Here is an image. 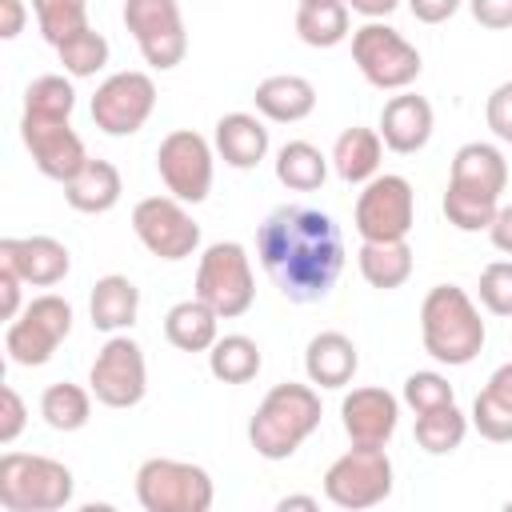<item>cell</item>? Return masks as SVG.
<instances>
[{"mask_svg":"<svg viewBox=\"0 0 512 512\" xmlns=\"http://www.w3.org/2000/svg\"><path fill=\"white\" fill-rule=\"evenodd\" d=\"M20 292H24L20 272H16L12 264L0 260V316H4V320H16V316H20V308H24Z\"/></svg>","mask_w":512,"mask_h":512,"instance_id":"obj_43","label":"cell"},{"mask_svg":"<svg viewBox=\"0 0 512 512\" xmlns=\"http://www.w3.org/2000/svg\"><path fill=\"white\" fill-rule=\"evenodd\" d=\"M124 28L132 32L140 56L156 72H172L188 56V28L180 0H124Z\"/></svg>","mask_w":512,"mask_h":512,"instance_id":"obj_12","label":"cell"},{"mask_svg":"<svg viewBox=\"0 0 512 512\" xmlns=\"http://www.w3.org/2000/svg\"><path fill=\"white\" fill-rule=\"evenodd\" d=\"M504 508H508V512H512V500H508V504H504Z\"/></svg>","mask_w":512,"mask_h":512,"instance_id":"obj_49","label":"cell"},{"mask_svg":"<svg viewBox=\"0 0 512 512\" xmlns=\"http://www.w3.org/2000/svg\"><path fill=\"white\" fill-rule=\"evenodd\" d=\"M68 332H72V304L56 292H40L20 308L16 320H8L4 352L20 368H40L56 356V348L68 340Z\"/></svg>","mask_w":512,"mask_h":512,"instance_id":"obj_10","label":"cell"},{"mask_svg":"<svg viewBox=\"0 0 512 512\" xmlns=\"http://www.w3.org/2000/svg\"><path fill=\"white\" fill-rule=\"evenodd\" d=\"M132 232L136 240L168 264H180L188 256H196L200 248V224L192 220V212L184 208V200L168 196H144L132 208Z\"/></svg>","mask_w":512,"mask_h":512,"instance_id":"obj_15","label":"cell"},{"mask_svg":"<svg viewBox=\"0 0 512 512\" xmlns=\"http://www.w3.org/2000/svg\"><path fill=\"white\" fill-rule=\"evenodd\" d=\"M320 416H324V408H320V392L312 380L308 384L280 380L256 404V412L248 420V444L264 460H288L320 428Z\"/></svg>","mask_w":512,"mask_h":512,"instance_id":"obj_4","label":"cell"},{"mask_svg":"<svg viewBox=\"0 0 512 512\" xmlns=\"http://www.w3.org/2000/svg\"><path fill=\"white\" fill-rule=\"evenodd\" d=\"M404 4L420 24H444V20H452L460 12L464 0H404Z\"/></svg>","mask_w":512,"mask_h":512,"instance_id":"obj_44","label":"cell"},{"mask_svg":"<svg viewBox=\"0 0 512 512\" xmlns=\"http://www.w3.org/2000/svg\"><path fill=\"white\" fill-rule=\"evenodd\" d=\"M484 320L460 284H436L420 300V344L436 364L464 368L484 352Z\"/></svg>","mask_w":512,"mask_h":512,"instance_id":"obj_3","label":"cell"},{"mask_svg":"<svg viewBox=\"0 0 512 512\" xmlns=\"http://www.w3.org/2000/svg\"><path fill=\"white\" fill-rule=\"evenodd\" d=\"M400 400L420 416V412H432V408H440V404H456V388L448 384V376H444V372L420 368V372H408Z\"/></svg>","mask_w":512,"mask_h":512,"instance_id":"obj_38","label":"cell"},{"mask_svg":"<svg viewBox=\"0 0 512 512\" xmlns=\"http://www.w3.org/2000/svg\"><path fill=\"white\" fill-rule=\"evenodd\" d=\"M156 172L164 180V188L184 200V204H200L212 192V176H216V148L192 132V128H176L160 140L156 148Z\"/></svg>","mask_w":512,"mask_h":512,"instance_id":"obj_16","label":"cell"},{"mask_svg":"<svg viewBox=\"0 0 512 512\" xmlns=\"http://www.w3.org/2000/svg\"><path fill=\"white\" fill-rule=\"evenodd\" d=\"M356 368H360V348L352 336H344L336 328L316 332L304 348V372L316 388H348Z\"/></svg>","mask_w":512,"mask_h":512,"instance_id":"obj_22","label":"cell"},{"mask_svg":"<svg viewBox=\"0 0 512 512\" xmlns=\"http://www.w3.org/2000/svg\"><path fill=\"white\" fill-rule=\"evenodd\" d=\"M252 104L272 124H300L316 112V84L308 76H296V72L264 76L252 92Z\"/></svg>","mask_w":512,"mask_h":512,"instance_id":"obj_23","label":"cell"},{"mask_svg":"<svg viewBox=\"0 0 512 512\" xmlns=\"http://www.w3.org/2000/svg\"><path fill=\"white\" fill-rule=\"evenodd\" d=\"M300 4H316V0H300Z\"/></svg>","mask_w":512,"mask_h":512,"instance_id":"obj_50","label":"cell"},{"mask_svg":"<svg viewBox=\"0 0 512 512\" xmlns=\"http://www.w3.org/2000/svg\"><path fill=\"white\" fill-rule=\"evenodd\" d=\"M156 112V80L140 68L112 72L92 92V124L104 136H136Z\"/></svg>","mask_w":512,"mask_h":512,"instance_id":"obj_13","label":"cell"},{"mask_svg":"<svg viewBox=\"0 0 512 512\" xmlns=\"http://www.w3.org/2000/svg\"><path fill=\"white\" fill-rule=\"evenodd\" d=\"M328 168H332V160L312 140H288L276 152V180L284 188H292V192H316V188H324Z\"/></svg>","mask_w":512,"mask_h":512,"instance_id":"obj_31","label":"cell"},{"mask_svg":"<svg viewBox=\"0 0 512 512\" xmlns=\"http://www.w3.org/2000/svg\"><path fill=\"white\" fill-rule=\"evenodd\" d=\"M472 428L492 440V444H512V360L500 364L488 384L476 392L472 400V412H468Z\"/></svg>","mask_w":512,"mask_h":512,"instance_id":"obj_26","label":"cell"},{"mask_svg":"<svg viewBox=\"0 0 512 512\" xmlns=\"http://www.w3.org/2000/svg\"><path fill=\"white\" fill-rule=\"evenodd\" d=\"M24 424H28V404H24V396H20L12 384H4V388H0V444L8 448V444L24 432Z\"/></svg>","mask_w":512,"mask_h":512,"instance_id":"obj_41","label":"cell"},{"mask_svg":"<svg viewBox=\"0 0 512 512\" xmlns=\"http://www.w3.org/2000/svg\"><path fill=\"white\" fill-rule=\"evenodd\" d=\"M468 428H472V420H468L456 404H440V408L416 416L412 436H416V444H420L428 456H448V452H456V448L464 444Z\"/></svg>","mask_w":512,"mask_h":512,"instance_id":"obj_34","label":"cell"},{"mask_svg":"<svg viewBox=\"0 0 512 512\" xmlns=\"http://www.w3.org/2000/svg\"><path fill=\"white\" fill-rule=\"evenodd\" d=\"M276 508H280V512H288V508L316 512V508H320V500H316V496H280V500H276Z\"/></svg>","mask_w":512,"mask_h":512,"instance_id":"obj_48","label":"cell"},{"mask_svg":"<svg viewBox=\"0 0 512 512\" xmlns=\"http://www.w3.org/2000/svg\"><path fill=\"white\" fill-rule=\"evenodd\" d=\"M76 476L64 460L40 452L0 456V508L4 512H60L72 504Z\"/></svg>","mask_w":512,"mask_h":512,"instance_id":"obj_5","label":"cell"},{"mask_svg":"<svg viewBox=\"0 0 512 512\" xmlns=\"http://www.w3.org/2000/svg\"><path fill=\"white\" fill-rule=\"evenodd\" d=\"M508 188V160L500 144L488 140H468L456 148L452 168H448V188H444V220L456 232H488L500 196Z\"/></svg>","mask_w":512,"mask_h":512,"instance_id":"obj_2","label":"cell"},{"mask_svg":"<svg viewBox=\"0 0 512 512\" xmlns=\"http://www.w3.org/2000/svg\"><path fill=\"white\" fill-rule=\"evenodd\" d=\"M72 108H76L72 76L44 72L24 88V112H32V116H72Z\"/></svg>","mask_w":512,"mask_h":512,"instance_id":"obj_36","label":"cell"},{"mask_svg":"<svg viewBox=\"0 0 512 512\" xmlns=\"http://www.w3.org/2000/svg\"><path fill=\"white\" fill-rule=\"evenodd\" d=\"M488 240H492L496 252L512 256V204H500V208H496V216H492V224H488Z\"/></svg>","mask_w":512,"mask_h":512,"instance_id":"obj_45","label":"cell"},{"mask_svg":"<svg viewBox=\"0 0 512 512\" xmlns=\"http://www.w3.org/2000/svg\"><path fill=\"white\" fill-rule=\"evenodd\" d=\"M256 256L288 304H316L344 272V232L320 208L280 204L256 228Z\"/></svg>","mask_w":512,"mask_h":512,"instance_id":"obj_1","label":"cell"},{"mask_svg":"<svg viewBox=\"0 0 512 512\" xmlns=\"http://www.w3.org/2000/svg\"><path fill=\"white\" fill-rule=\"evenodd\" d=\"M464 4H468L472 20H476L480 28H488V32L512 28V0H464Z\"/></svg>","mask_w":512,"mask_h":512,"instance_id":"obj_42","label":"cell"},{"mask_svg":"<svg viewBox=\"0 0 512 512\" xmlns=\"http://www.w3.org/2000/svg\"><path fill=\"white\" fill-rule=\"evenodd\" d=\"M40 36L56 48L64 36L88 28V0H32Z\"/></svg>","mask_w":512,"mask_h":512,"instance_id":"obj_37","label":"cell"},{"mask_svg":"<svg viewBox=\"0 0 512 512\" xmlns=\"http://www.w3.org/2000/svg\"><path fill=\"white\" fill-rule=\"evenodd\" d=\"M352 64L380 92H404V88H412L416 76H420V68H424L420 48L408 44L384 20H364L360 28H352Z\"/></svg>","mask_w":512,"mask_h":512,"instance_id":"obj_9","label":"cell"},{"mask_svg":"<svg viewBox=\"0 0 512 512\" xmlns=\"http://www.w3.org/2000/svg\"><path fill=\"white\" fill-rule=\"evenodd\" d=\"M480 304L492 316H512V260H492L480 272Z\"/></svg>","mask_w":512,"mask_h":512,"instance_id":"obj_39","label":"cell"},{"mask_svg":"<svg viewBox=\"0 0 512 512\" xmlns=\"http://www.w3.org/2000/svg\"><path fill=\"white\" fill-rule=\"evenodd\" d=\"M0 260L12 264L32 288H56L72 272V252L56 236H4Z\"/></svg>","mask_w":512,"mask_h":512,"instance_id":"obj_19","label":"cell"},{"mask_svg":"<svg viewBox=\"0 0 512 512\" xmlns=\"http://www.w3.org/2000/svg\"><path fill=\"white\" fill-rule=\"evenodd\" d=\"M296 36L308 48H336L352 36V8L344 0H316L296 8Z\"/></svg>","mask_w":512,"mask_h":512,"instance_id":"obj_30","label":"cell"},{"mask_svg":"<svg viewBox=\"0 0 512 512\" xmlns=\"http://www.w3.org/2000/svg\"><path fill=\"white\" fill-rule=\"evenodd\" d=\"M208 308H216L220 320H236L252 308L256 300V276H252V256L240 240H216L200 252L196 264V284H192Z\"/></svg>","mask_w":512,"mask_h":512,"instance_id":"obj_7","label":"cell"},{"mask_svg":"<svg viewBox=\"0 0 512 512\" xmlns=\"http://www.w3.org/2000/svg\"><path fill=\"white\" fill-rule=\"evenodd\" d=\"M340 424H344V436L352 444H380L384 448L396 436L400 400L388 388H376V384L352 388L340 400Z\"/></svg>","mask_w":512,"mask_h":512,"instance_id":"obj_18","label":"cell"},{"mask_svg":"<svg viewBox=\"0 0 512 512\" xmlns=\"http://www.w3.org/2000/svg\"><path fill=\"white\" fill-rule=\"evenodd\" d=\"M260 364H264L260 344L244 332H228L208 348V372L220 384H248L260 376Z\"/></svg>","mask_w":512,"mask_h":512,"instance_id":"obj_32","label":"cell"},{"mask_svg":"<svg viewBox=\"0 0 512 512\" xmlns=\"http://www.w3.org/2000/svg\"><path fill=\"white\" fill-rule=\"evenodd\" d=\"M164 340L176 352H208L220 340V316H216V308H208L200 296L176 300L164 312Z\"/></svg>","mask_w":512,"mask_h":512,"instance_id":"obj_27","label":"cell"},{"mask_svg":"<svg viewBox=\"0 0 512 512\" xmlns=\"http://www.w3.org/2000/svg\"><path fill=\"white\" fill-rule=\"evenodd\" d=\"M352 224L360 240H408L416 224V192L412 180L400 172H376L368 184H360Z\"/></svg>","mask_w":512,"mask_h":512,"instance_id":"obj_11","label":"cell"},{"mask_svg":"<svg viewBox=\"0 0 512 512\" xmlns=\"http://www.w3.org/2000/svg\"><path fill=\"white\" fill-rule=\"evenodd\" d=\"M56 56H60V64H64V76H72V80H88V76L104 72L112 48H108L104 32H96V28L88 24V28L72 32V36H64V40L56 44Z\"/></svg>","mask_w":512,"mask_h":512,"instance_id":"obj_35","label":"cell"},{"mask_svg":"<svg viewBox=\"0 0 512 512\" xmlns=\"http://www.w3.org/2000/svg\"><path fill=\"white\" fill-rule=\"evenodd\" d=\"M24 20H28L24 0H0V40H16L24 32Z\"/></svg>","mask_w":512,"mask_h":512,"instance_id":"obj_46","label":"cell"},{"mask_svg":"<svg viewBox=\"0 0 512 512\" xmlns=\"http://www.w3.org/2000/svg\"><path fill=\"white\" fill-rule=\"evenodd\" d=\"M412 264L416 260H412V244L408 240H360L356 268L380 292H392V288L408 284Z\"/></svg>","mask_w":512,"mask_h":512,"instance_id":"obj_29","label":"cell"},{"mask_svg":"<svg viewBox=\"0 0 512 512\" xmlns=\"http://www.w3.org/2000/svg\"><path fill=\"white\" fill-rule=\"evenodd\" d=\"M392 456L380 444H352L324 472V500L344 512L376 508L392 496Z\"/></svg>","mask_w":512,"mask_h":512,"instance_id":"obj_8","label":"cell"},{"mask_svg":"<svg viewBox=\"0 0 512 512\" xmlns=\"http://www.w3.org/2000/svg\"><path fill=\"white\" fill-rule=\"evenodd\" d=\"M88 388L104 408H136L148 392L144 348L128 332H112L88 368Z\"/></svg>","mask_w":512,"mask_h":512,"instance_id":"obj_14","label":"cell"},{"mask_svg":"<svg viewBox=\"0 0 512 512\" xmlns=\"http://www.w3.org/2000/svg\"><path fill=\"white\" fill-rule=\"evenodd\" d=\"M332 168L344 184H368L376 172H380V160H384V140L376 128H364V124H352L336 136L332 144Z\"/></svg>","mask_w":512,"mask_h":512,"instance_id":"obj_28","label":"cell"},{"mask_svg":"<svg viewBox=\"0 0 512 512\" xmlns=\"http://www.w3.org/2000/svg\"><path fill=\"white\" fill-rule=\"evenodd\" d=\"M136 500L144 512H208L216 484L208 468L176 456H148L136 468Z\"/></svg>","mask_w":512,"mask_h":512,"instance_id":"obj_6","label":"cell"},{"mask_svg":"<svg viewBox=\"0 0 512 512\" xmlns=\"http://www.w3.org/2000/svg\"><path fill=\"white\" fill-rule=\"evenodd\" d=\"M20 140L36 164L40 176L68 184L84 164H88V148L72 128V116H32L20 112Z\"/></svg>","mask_w":512,"mask_h":512,"instance_id":"obj_17","label":"cell"},{"mask_svg":"<svg viewBox=\"0 0 512 512\" xmlns=\"http://www.w3.org/2000/svg\"><path fill=\"white\" fill-rule=\"evenodd\" d=\"M124 196V180H120V168L112 160H100V156H88V164L64 184V200L72 212H84V216H104L120 204Z\"/></svg>","mask_w":512,"mask_h":512,"instance_id":"obj_24","label":"cell"},{"mask_svg":"<svg viewBox=\"0 0 512 512\" xmlns=\"http://www.w3.org/2000/svg\"><path fill=\"white\" fill-rule=\"evenodd\" d=\"M352 12H360L364 20H384V16H392L396 8H400V0H344Z\"/></svg>","mask_w":512,"mask_h":512,"instance_id":"obj_47","label":"cell"},{"mask_svg":"<svg viewBox=\"0 0 512 512\" xmlns=\"http://www.w3.org/2000/svg\"><path fill=\"white\" fill-rule=\"evenodd\" d=\"M484 120H488V128H492V136L500 144H512V80H504V84H496L488 92Z\"/></svg>","mask_w":512,"mask_h":512,"instance_id":"obj_40","label":"cell"},{"mask_svg":"<svg viewBox=\"0 0 512 512\" xmlns=\"http://www.w3.org/2000/svg\"><path fill=\"white\" fill-rule=\"evenodd\" d=\"M92 388H80L72 380H56L40 392V416L52 432H80L92 420Z\"/></svg>","mask_w":512,"mask_h":512,"instance_id":"obj_33","label":"cell"},{"mask_svg":"<svg viewBox=\"0 0 512 512\" xmlns=\"http://www.w3.org/2000/svg\"><path fill=\"white\" fill-rule=\"evenodd\" d=\"M432 128H436V112H432V104L424 100V96H416V92H396V96H388L384 100V108H380V140H384V148L388 152H396V156H416L428 140H432Z\"/></svg>","mask_w":512,"mask_h":512,"instance_id":"obj_20","label":"cell"},{"mask_svg":"<svg viewBox=\"0 0 512 512\" xmlns=\"http://www.w3.org/2000/svg\"><path fill=\"white\" fill-rule=\"evenodd\" d=\"M88 316H92V328L100 332H128L140 316V288L120 276V272H108L92 284L88 292Z\"/></svg>","mask_w":512,"mask_h":512,"instance_id":"obj_25","label":"cell"},{"mask_svg":"<svg viewBox=\"0 0 512 512\" xmlns=\"http://www.w3.org/2000/svg\"><path fill=\"white\" fill-rule=\"evenodd\" d=\"M212 148L236 172L260 168V160L268 156V124H264V116L260 112H224L216 120V128H212Z\"/></svg>","mask_w":512,"mask_h":512,"instance_id":"obj_21","label":"cell"}]
</instances>
